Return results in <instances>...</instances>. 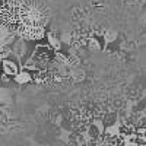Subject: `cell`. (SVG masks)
I'll return each mask as SVG.
<instances>
[{
    "label": "cell",
    "mask_w": 146,
    "mask_h": 146,
    "mask_svg": "<svg viewBox=\"0 0 146 146\" xmlns=\"http://www.w3.org/2000/svg\"><path fill=\"white\" fill-rule=\"evenodd\" d=\"M2 69H3V73L7 76H18V73H19V66L13 62V60H10V58H6L2 62Z\"/></svg>",
    "instance_id": "cell-1"
},
{
    "label": "cell",
    "mask_w": 146,
    "mask_h": 146,
    "mask_svg": "<svg viewBox=\"0 0 146 146\" xmlns=\"http://www.w3.org/2000/svg\"><path fill=\"white\" fill-rule=\"evenodd\" d=\"M86 135H88V139L91 140H96L100 139L101 135H102V129L96 124V123H91L88 126V130H86Z\"/></svg>",
    "instance_id": "cell-2"
},
{
    "label": "cell",
    "mask_w": 146,
    "mask_h": 146,
    "mask_svg": "<svg viewBox=\"0 0 146 146\" xmlns=\"http://www.w3.org/2000/svg\"><path fill=\"white\" fill-rule=\"evenodd\" d=\"M117 113L115 111H113V113H108V114H105V115H102V124H104V127L105 129H108V127H111V126H114L115 124V121H117Z\"/></svg>",
    "instance_id": "cell-3"
},
{
    "label": "cell",
    "mask_w": 146,
    "mask_h": 146,
    "mask_svg": "<svg viewBox=\"0 0 146 146\" xmlns=\"http://www.w3.org/2000/svg\"><path fill=\"white\" fill-rule=\"evenodd\" d=\"M15 80L18 83H28V82L32 80V78H31V73L29 72L23 70V72H19L18 73V76H15Z\"/></svg>",
    "instance_id": "cell-4"
},
{
    "label": "cell",
    "mask_w": 146,
    "mask_h": 146,
    "mask_svg": "<svg viewBox=\"0 0 146 146\" xmlns=\"http://www.w3.org/2000/svg\"><path fill=\"white\" fill-rule=\"evenodd\" d=\"M72 76H73V79H75V80H82V79H83V72L75 70V72L72 73Z\"/></svg>",
    "instance_id": "cell-5"
}]
</instances>
